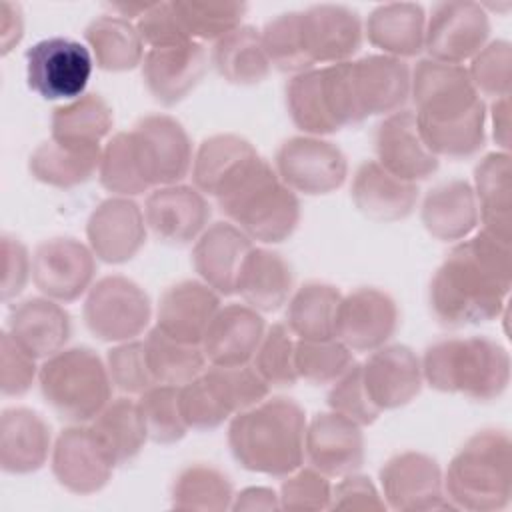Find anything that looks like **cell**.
<instances>
[{
    "label": "cell",
    "mask_w": 512,
    "mask_h": 512,
    "mask_svg": "<svg viewBox=\"0 0 512 512\" xmlns=\"http://www.w3.org/2000/svg\"><path fill=\"white\" fill-rule=\"evenodd\" d=\"M250 364L270 388L294 386L298 382L296 336L286 324L268 326Z\"/></svg>",
    "instance_id": "c3c4849f"
},
{
    "label": "cell",
    "mask_w": 512,
    "mask_h": 512,
    "mask_svg": "<svg viewBox=\"0 0 512 512\" xmlns=\"http://www.w3.org/2000/svg\"><path fill=\"white\" fill-rule=\"evenodd\" d=\"M342 292L324 282H306L292 292L286 308V326L298 340L336 338V318Z\"/></svg>",
    "instance_id": "f35d334b"
},
{
    "label": "cell",
    "mask_w": 512,
    "mask_h": 512,
    "mask_svg": "<svg viewBox=\"0 0 512 512\" xmlns=\"http://www.w3.org/2000/svg\"><path fill=\"white\" fill-rule=\"evenodd\" d=\"M178 388L180 386L156 384L138 398L148 440L154 444L166 446L180 442L188 432V426L180 414Z\"/></svg>",
    "instance_id": "816d5d0a"
},
{
    "label": "cell",
    "mask_w": 512,
    "mask_h": 512,
    "mask_svg": "<svg viewBox=\"0 0 512 512\" xmlns=\"http://www.w3.org/2000/svg\"><path fill=\"white\" fill-rule=\"evenodd\" d=\"M260 38L270 64L278 70L296 76L314 68L302 40L300 12L278 14L262 28Z\"/></svg>",
    "instance_id": "f907efd6"
},
{
    "label": "cell",
    "mask_w": 512,
    "mask_h": 512,
    "mask_svg": "<svg viewBox=\"0 0 512 512\" xmlns=\"http://www.w3.org/2000/svg\"><path fill=\"white\" fill-rule=\"evenodd\" d=\"M236 292L250 308L274 312L294 292V272L284 256L268 248H252L242 262Z\"/></svg>",
    "instance_id": "d6a6232c"
},
{
    "label": "cell",
    "mask_w": 512,
    "mask_h": 512,
    "mask_svg": "<svg viewBox=\"0 0 512 512\" xmlns=\"http://www.w3.org/2000/svg\"><path fill=\"white\" fill-rule=\"evenodd\" d=\"M510 284V240L480 228L436 268L428 288L430 312L444 328L490 322L506 310Z\"/></svg>",
    "instance_id": "6da1fadb"
},
{
    "label": "cell",
    "mask_w": 512,
    "mask_h": 512,
    "mask_svg": "<svg viewBox=\"0 0 512 512\" xmlns=\"http://www.w3.org/2000/svg\"><path fill=\"white\" fill-rule=\"evenodd\" d=\"M278 178L292 190L306 196L336 192L348 176L344 152L318 136H294L280 144L274 156Z\"/></svg>",
    "instance_id": "8fae6325"
},
{
    "label": "cell",
    "mask_w": 512,
    "mask_h": 512,
    "mask_svg": "<svg viewBox=\"0 0 512 512\" xmlns=\"http://www.w3.org/2000/svg\"><path fill=\"white\" fill-rule=\"evenodd\" d=\"M350 196L358 212L366 218L374 222H398L414 212L418 186L390 174L376 160H366L354 172Z\"/></svg>",
    "instance_id": "83f0119b"
},
{
    "label": "cell",
    "mask_w": 512,
    "mask_h": 512,
    "mask_svg": "<svg viewBox=\"0 0 512 512\" xmlns=\"http://www.w3.org/2000/svg\"><path fill=\"white\" fill-rule=\"evenodd\" d=\"M220 210L250 240L278 244L288 240L300 222V202L262 156L218 198Z\"/></svg>",
    "instance_id": "5b68a950"
},
{
    "label": "cell",
    "mask_w": 512,
    "mask_h": 512,
    "mask_svg": "<svg viewBox=\"0 0 512 512\" xmlns=\"http://www.w3.org/2000/svg\"><path fill=\"white\" fill-rule=\"evenodd\" d=\"M32 278L28 248L14 236L2 234V300L16 298Z\"/></svg>",
    "instance_id": "6125c7cd"
},
{
    "label": "cell",
    "mask_w": 512,
    "mask_h": 512,
    "mask_svg": "<svg viewBox=\"0 0 512 512\" xmlns=\"http://www.w3.org/2000/svg\"><path fill=\"white\" fill-rule=\"evenodd\" d=\"M260 154L238 134H214L206 138L192 160L194 188L204 196L218 198L232 182H236Z\"/></svg>",
    "instance_id": "4dcf8cb0"
},
{
    "label": "cell",
    "mask_w": 512,
    "mask_h": 512,
    "mask_svg": "<svg viewBox=\"0 0 512 512\" xmlns=\"http://www.w3.org/2000/svg\"><path fill=\"white\" fill-rule=\"evenodd\" d=\"M490 36V18L478 2H438L426 16L424 50L430 60L462 66L472 60Z\"/></svg>",
    "instance_id": "7c38bea8"
},
{
    "label": "cell",
    "mask_w": 512,
    "mask_h": 512,
    "mask_svg": "<svg viewBox=\"0 0 512 512\" xmlns=\"http://www.w3.org/2000/svg\"><path fill=\"white\" fill-rule=\"evenodd\" d=\"M98 178L108 192L124 198L150 190L134 156L130 132H116L106 142L100 156Z\"/></svg>",
    "instance_id": "681fc988"
},
{
    "label": "cell",
    "mask_w": 512,
    "mask_h": 512,
    "mask_svg": "<svg viewBox=\"0 0 512 512\" xmlns=\"http://www.w3.org/2000/svg\"><path fill=\"white\" fill-rule=\"evenodd\" d=\"M280 508L284 510H328L332 498L330 478L316 468H298L288 474L280 488Z\"/></svg>",
    "instance_id": "9f6ffc18"
},
{
    "label": "cell",
    "mask_w": 512,
    "mask_h": 512,
    "mask_svg": "<svg viewBox=\"0 0 512 512\" xmlns=\"http://www.w3.org/2000/svg\"><path fill=\"white\" fill-rule=\"evenodd\" d=\"M266 332L264 318L248 304L220 306L202 338L208 364L232 366L252 360Z\"/></svg>",
    "instance_id": "4316f807"
},
{
    "label": "cell",
    "mask_w": 512,
    "mask_h": 512,
    "mask_svg": "<svg viewBox=\"0 0 512 512\" xmlns=\"http://www.w3.org/2000/svg\"><path fill=\"white\" fill-rule=\"evenodd\" d=\"M350 90L362 122L368 116H388L406 104L412 70L400 58L372 54L348 62Z\"/></svg>",
    "instance_id": "ac0fdd59"
},
{
    "label": "cell",
    "mask_w": 512,
    "mask_h": 512,
    "mask_svg": "<svg viewBox=\"0 0 512 512\" xmlns=\"http://www.w3.org/2000/svg\"><path fill=\"white\" fill-rule=\"evenodd\" d=\"M44 402L68 424L92 422L112 400V380L102 360L86 346L64 348L46 358L38 372Z\"/></svg>",
    "instance_id": "52a82bcc"
},
{
    "label": "cell",
    "mask_w": 512,
    "mask_h": 512,
    "mask_svg": "<svg viewBox=\"0 0 512 512\" xmlns=\"http://www.w3.org/2000/svg\"><path fill=\"white\" fill-rule=\"evenodd\" d=\"M52 454L48 422L30 408H6L0 416V466L8 474H30Z\"/></svg>",
    "instance_id": "f546056e"
},
{
    "label": "cell",
    "mask_w": 512,
    "mask_h": 512,
    "mask_svg": "<svg viewBox=\"0 0 512 512\" xmlns=\"http://www.w3.org/2000/svg\"><path fill=\"white\" fill-rule=\"evenodd\" d=\"M220 310V294L202 280H180L168 286L156 308V328L168 336L202 344L208 324Z\"/></svg>",
    "instance_id": "d4e9b609"
},
{
    "label": "cell",
    "mask_w": 512,
    "mask_h": 512,
    "mask_svg": "<svg viewBox=\"0 0 512 512\" xmlns=\"http://www.w3.org/2000/svg\"><path fill=\"white\" fill-rule=\"evenodd\" d=\"M360 372L364 388L380 412L410 404L424 384L420 358L404 344H384L370 352L360 364Z\"/></svg>",
    "instance_id": "44dd1931"
},
{
    "label": "cell",
    "mask_w": 512,
    "mask_h": 512,
    "mask_svg": "<svg viewBox=\"0 0 512 512\" xmlns=\"http://www.w3.org/2000/svg\"><path fill=\"white\" fill-rule=\"evenodd\" d=\"M492 136L496 144L502 148V152H508L510 148V96L498 98L492 102Z\"/></svg>",
    "instance_id": "03108f58"
},
{
    "label": "cell",
    "mask_w": 512,
    "mask_h": 512,
    "mask_svg": "<svg viewBox=\"0 0 512 512\" xmlns=\"http://www.w3.org/2000/svg\"><path fill=\"white\" fill-rule=\"evenodd\" d=\"M0 44L2 54H8L24 36V16L20 4L2 2L0 4Z\"/></svg>",
    "instance_id": "be15d7a7"
},
{
    "label": "cell",
    "mask_w": 512,
    "mask_h": 512,
    "mask_svg": "<svg viewBox=\"0 0 512 512\" xmlns=\"http://www.w3.org/2000/svg\"><path fill=\"white\" fill-rule=\"evenodd\" d=\"M6 332L36 360H46L64 350L72 322L60 302L36 296L12 308Z\"/></svg>",
    "instance_id": "f1b7e54d"
},
{
    "label": "cell",
    "mask_w": 512,
    "mask_h": 512,
    "mask_svg": "<svg viewBox=\"0 0 512 512\" xmlns=\"http://www.w3.org/2000/svg\"><path fill=\"white\" fill-rule=\"evenodd\" d=\"M252 240L232 222H214L192 248V266L200 280L220 296L236 292L244 258L252 250Z\"/></svg>",
    "instance_id": "484cf974"
},
{
    "label": "cell",
    "mask_w": 512,
    "mask_h": 512,
    "mask_svg": "<svg viewBox=\"0 0 512 512\" xmlns=\"http://www.w3.org/2000/svg\"><path fill=\"white\" fill-rule=\"evenodd\" d=\"M286 108L294 126L306 136L322 138L340 130L326 106L320 68L300 72L286 84Z\"/></svg>",
    "instance_id": "ee69618b"
},
{
    "label": "cell",
    "mask_w": 512,
    "mask_h": 512,
    "mask_svg": "<svg viewBox=\"0 0 512 512\" xmlns=\"http://www.w3.org/2000/svg\"><path fill=\"white\" fill-rule=\"evenodd\" d=\"M84 38L98 68L106 72L134 70L144 60V42L138 34L136 22L116 14H102L94 18Z\"/></svg>",
    "instance_id": "8d00e7d4"
},
{
    "label": "cell",
    "mask_w": 512,
    "mask_h": 512,
    "mask_svg": "<svg viewBox=\"0 0 512 512\" xmlns=\"http://www.w3.org/2000/svg\"><path fill=\"white\" fill-rule=\"evenodd\" d=\"M144 220L158 242L186 246L208 228L210 206L206 196L192 186H160L146 198Z\"/></svg>",
    "instance_id": "e0dca14e"
},
{
    "label": "cell",
    "mask_w": 512,
    "mask_h": 512,
    "mask_svg": "<svg viewBox=\"0 0 512 512\" xmlns=\"http://www.w3.org/2000/svg\"><path fill=\"white\" fill-rule=\"evenodd\" d=\"M382 498L386 506L402 512L454 508L444 494V478L438 462L424 454L406 450L392 456L380 470Z\"/></svg>",
    "instance_id": "5bb4252c"
},
{
    "label": "cell",
    "mask_w": 512,
    "mask_h": 512,
    "mask_svg": "<svg viewBox=\"0 0 512 512\" xmlns=\"http://www.w3.org/2000/svg\"><path fill=\"white\" fill-rule=\"evenodd\" d=\"M90 428L114 466L136 460L148 440L138 402L130 398L110 400L90 422Z\"/></svg>",
    "instance_id": "74e56055"
},
{
    "label": "cell",
    "mask_w": 512,
    "mask_h": 512,
    "mask_svg": "<svg viewBox=\"0 0 512 512\" xmlns=\"http://www.w3.org/2000/svg\"><path fill=\"white\" fill-rule=\"evenodd\" d=\"M410 96L422 140L434 156L464 160L482 150L486 106L464 66L420 60L412 70Z\"/></svg>",
    "instance_id": "7a4b0ae2"
},
{
    "label": "cell",
    "mask_w": 512,
    "mask_h": 512,
    "mask_svg": "<svg viewBox=\"0 0 512 512\" xmlns=\"http://www.w3.org/2000/svg\"><path fill=\"white\" fill-rule=\"evenodd\" d=\"M82 316L86 328L98 340L118 344L136 340L148 328L152 304L140 284L112 274L90 286Z\"/></svg>",
    "instance_id": "ba28073f"
},
{
    "label": "cell",
    "mask_w": 512,
    "mask_h": 512,
    "mask_svg": "<svg viewBox=\"0 0 512 512\" xmlns=\"http://www.w3.org/2000/svg\"><path fill=\"white\" fill-rule=\"evenodd\" d=\"M100 156L102 148H82L50 138L30 154L28 170L38 182L68 190L98 174Z\"/></svg>",
    "instance_id": "d590c367"
},
{
    "label": "cell",
    "mask_w": 512,
    "mask_h": 512,
    "mask_svg": "<svg viewBox=\"0 0 512 512\" xmlns=\"http://www.w3.org/2000/svg\"><path fill=\"white\" fill-rule=\"evenodd\" d=\"M128 132L140 172L150 188L178 184L192 170V142L176 118L148 114Z\"/></svg>",
    "instance_id": "30bf717a"
},
{
    "label": "cell",
    "mask_w": 512,
    "mask_h": 512,
    "mask_svg": "<svg viewBox=\"0 0 512 512\" xmlns=\"http://www.w3.org/2000/svg\"><path fill=\"white\" fill-rule=\"evenodd\" d=\"M50 464L58 484L80 496L100 492L116 468L86 424H70L60 432L52 446Z\"/></svg>",
    "instance_id": "2e32d148"
},
{
    "label": "cell",
    "mask_w": 512,
    "mask_h": 512,
    "mask_svg": "<svg viewBox=\"0 0 512 512\" xmlns=\"http://www.w3.org/2000/svg\"><path fill=\"white\" fill-rule=\"evenodd\" d=\"M304 458L328 478L358 472L364 464V434L354 420L330 410L306 424Z\"/></svg>",
    "instance_id": "ffe728a7"
},
{
    "label": "cell",
    "mask_w": 512,
    "mask_h": 512,
    "mask_svg": "<svg viewBox=\"0 0 512 512\" xmlns=\"http://www.w3.org/2000/svg\"><path fill=\"white\" fill-rule=\"evenodd\" d=\"M386 510V502L378 488L370 482V478L360 476L356 472L340 478L336 486H332L330 510Z\"/></svg>",
    "instance_id": "94428289"
},
{
    "label": "cell",
    "mask_w": 512,
    "mask_h": 512,
    "mask_svg": "<svg viewBox=\"0 0 512 512\" xmlns=\"http://www.w3.org/2000/svg\"><path fill=\"white\" fill-rule=\"evenodd\" d=\"M178 404L188 430L210 432L230 418V412L218 400L202 374L178 388Z\"/></svg>",
    "instance_id": "11a10c76"
},
{
    "label": "cell",
    "mask_w": 512,
    "mask_h": 512,
    "mask_svg": "<svg viewBox=\"0 0 512 512\" xmlns=\"http://www.w3.org/2000/svg\"><path fill=\"white\" fill-rule=\"evenodd\" d=\"M428 386L476 402L500 398L510 384V356L488 336H452L430 344L420 358Z\"/></svg>",
    "instance_id": "277c9868"
},
{
    "label": "cell",
    "mask_w": 512,
    "mask_h": 512,
    "mask_svg": "<svg viewBox=\"0 0 512 512\" xmlns=\"http://www.w3.org/2000/svg\"><path fill=\"white\" fill-rule=\"evenodd\" d=\"M106 368L112 386L128 396H140L158 384L148 366L144 340L118 342L106 354Z\"/></svg>",
    "instance_id": "f5cc1de1"
},
{
    "label": "cell",
    "mask_w": 512,
    "mask_h": 512,
    "mask_svg": "<svg viewBox=\"0 0 512 512\" xmlns=\"http://www.w3.org/2000/svg\"><path fill=\"white\" fill-rule=\"evenodd\" d=\"M210 60L218 74L236 86L260 84L272 68L260 32L252 26H240L214 42Z\"/></svg>",
    "instance_id": "ab89813d"
},
{
    "label": "cell",
    "mask_w": 512,
    "mask_h": 512,
    "mask_svg": "<svg viewBox=\"0 0 512 512\" xmlns=\"http://www.w3.org/2000/svg\"><path fill=\"white\" fill-rule=\"evenodd\" d=\"M482 228L510 240L512 238V168L508 152L486 154L472 184Z\"/></svg>",
    "instance_id": "e575fe53"
},
{
    "label": "cell",
    "mask_w": 512,
    "mask_h": 512,
    "mask_svg": "<svg viewBox=\"0 0 512 512\" xmlns=\"http://www.w3.org/2000/svg\"><path fill=\"white\" fill-rule=\"evenodd\" d=\"M280 496L264 486H250L244 488L240 494L234 496L232 510H278Z\"/></svg>",
    "instance_id": "e7e4bbea"
},
{
    "label": "cell",
    "mask_w": 512,
    "mask_h": 512,
    "mask_svg": "<svg viewBox=\"0 0 512 512\" xmlns=\"http://www.w3.org/2000/svg\"><path fill=\"white\" fill-rule=\"evenodd\" d=\"M136 28H138V34L146 48H160V46H170V44H180V42L192 40L184 32V28L172 8V2L150 4L148 10L136 20Z\"/></svg>",
    "instance_id": "91938a15"
},
{
    "label": "cell",
    "mask_w": 512,
    "mask_h": 512,
    "mask_svg": "<svg viewBox=\"0 0 512 512\" xmlns=\"http://www.w3.org/2000/svg\"><path fill=\"white\" fill-rule=\"evenodd\" d=\"M96 256L88 244L70 236L44 240L32 254V282L56 302H74L92 286Z\"/></svg>",
    "instance_id": "4fadbf2b"
},
{
    "label": "cell",
    "mask_w": 512,
    "mask_h": 512,
    "mask_svg": "<svg viewBox=\"0 0 512 512\" xmlns=\"http://www.w3.org/2000/svg\"><path fill=\"white\" fill-rule=\"evenodd\" d=\"M444 494L454 508L502 510L512 494V442L504 430L472 434L448 464Z\"/></svg>",
    "instance_id": "8992f818"
},
{
    "label": "cell",
    "mask_w": 512,
    "mask_h": 512,
    "mask_svg": "<svg viewBox=\"0 0 512 512\" xmlns=\"http://www.w3.org/2000/svg\"><path fill=\"white\" fill-rule=\"evenodd\" d=\"M468 76L478 94L494 100L510 96L512 46L506 40L488 42L472 60Z\"/></svg>",
    "instance_id": "db71d44e"
},
{
    "label": "cell",
    "mask_w": 512,
    "mask_h": 512,
    "mask_svg": "<svg viewBox=\"0 0 512 512\" xmlns=\"http://www.w3.org/2000/svg\"><path fill=\"white\" fill-rule=\"evenodd\" d=\"M208 70V54L202 42L148 48L142 60V78L156 102L174 106L184 100Z\"/></svg>",
    "instance_id": "603a6c76"
},
{
    "label": "cell",
    "mask_w": 512,
    "mask_h": 512,
    "mask_svg": "<svg viewBox=\"0 0 512 512\" xmlns=\"http://www.w3.org/2000/svg\"><path fill=\"white\" fill-rule=\"evenodd\" d=\"M300 30L314 66L348 62L364 40V24L358 12L342 4L308 6L300 12Z\"/></svg>",
    "instance_id": "7402d4cb"
},
{
    "label": "cell",
    "mask_w": 512,
    "mask_h": 512,
    "mask_svg": "<svg viewBox=\"0 0 512 512\" xmlns=\"http://www.w3.org/2000/svg\"><path fill=\"white\" fill-rule=\"evenodd\" d=\"M172 508L218 512L232 508L230 478L210 464H190L178 472L172 484Z\"/></svg>",
    "instance_id": "7bdbcfd3"
},
{
    "label": "cell",
    "mask_w": 512,
    "mask_h": 512,
    "mask_svg": "<svg viewBox=\"0 0 512 512\" xmlns=\"http://www.w3.org/2000/svg\"><path fill=\"white\" fill-rule=\"evenodd\" d=\"M172 8L184 28V32L196 40L218 42L226 34L242 26V18L248 10L244 2H172Z\"/></svg>",
    "instance_id": "bcb514c9"
},
{
    "label": "cell",
    "mask_w": 512,
    "mask_h": 512,
    "mask_svg": "<svg viewBox=\"0 0 512 512\" xmlns=\"http://www.w3.org/2000/svg\"><path fill=\"white\" fill-rule=\"evenodd\" d=\"M420 220L426 232L440 242L468 238L480 220L472 184L456 178L434 186L422 202Z\"/></svg>",
    "instance_id": "1f68e13d"
},
{
    "label": "cell",
    "mask_w": 512,
    "mask_h": 512,
    "mask_svg": "<svg viewBox=\"0 0 512 512\" xmlns=\"http://www.w3.org/2000/svg\"><path fill=\"white\" fill-rule=\"evenodd\" d=\"M426 14L414 2H388L376 6L364 24L372 46L392 58H410L424 50Z\"/></svg>",
    "instance_id": "836d02e7"
},
{
    "label": "cell",
    "mask_w": 512,
    "mask_h": 512,
    "mask_svg": "<svg viewBox=\"0 0 512 512\" xmlns=\"http://www.w3.org/2000/svg\"><path fill=\"white\" fill-rule=\"evenodd\" d=\"M148 226L144 210L130 198L112 196L102 200L86 222L88 246L96 260L124 264L132 260L146 242Z\"/></svg>",
    "instance_id": "d6986e66"
},
{
    "label": "cell",
    "mask_w": 512,
    "mask_h": 512,
    "mask_svg": "<svg viewBox=\"0 0 512 512\" xmlns=\"http://www.w3.org/2000/svg\"><path fill=\"white\" fill-rule=\"evenodd\" d=\"M202 376L224 404V408L230 412V416L260 404L268 398L270 392V386L250 362L232 366L210 364Z\"/></svg>",
    "instance_id": "f6af8a7d"
},
{
    "label": "cell",
    "mask_w": 512,
    "mask_h": 512,
    "mask_svg": "<svg viewBox=\"0 0 512 512\" xmlns=\"http://www.w3.org/2000/svg\"><path fill=\"white\" fill-rule=\"evenodd\" d=\"M94 58L82 42L52 36L26 50V82L44 100H76L84 96Z\"/></svg>",
    "instance_id": "9c48e42d"
},
{
    "label": "cell",
    "mask_w": 512,
    "mask_h": 512,
    "mask_svg": "<svg viewBox=\"0 0 512 512\" xmlns=\"http://www.w3.org/2000/svg\"><path fill=\"white\" fill-rule=\"evenodd\" d=\"M398 318L396 300L388 292L372 286L356 288L342 296L336 338L352 352H374L394 336Z\"/></svg>",
    "instance_id": "9a60e30c"
},
{
    "label": "cell",
    "mask_w": 512,
    "mask_h": 512,
    "mask_svg": "<svg viewBox=\"0 0 512 512\" xmlns=\"http://www.w3.org/2000/svg\"><path fill=\"white\" fill-rule=\"evenodd\" d=\"M112 124L110 104L100 94H84L54 110L50 138L82 148H102L100 144L110 134Z\"/></svg>",
    "instance_id": "60d3db41"
},
{
    "label": "cell",
    "mask_w": 512,
    "mask_h": 512,
    "mask_svg": "<svg viewBox=\"0 0 512 512\" xmlns=\"http://www.w3.org/2000/svg\"><path fill=\"white\" fill-rule=\"evenodd\" d=\"M374 150L376 162L382 168L412 184L430 178L440 166V158L434 156L422 140L412 110L388 114L376 126Z\"/></svg>",
    "instance_id": "cb8c5ba5"
},
{
    "label": "cell",
    "mask_w": 512,
    "mask_h": 512,
    "mask_svg": "<svg viewBox=\"0 0 512 512\" xmlns=\"http://www.w3.org/2000/svg\"><path fill=\"white\" fill-rule=\"evenodd\" d=\"M330 410L354 420L360 426H370L382 414L370 400L364 382L360 364H354L342 378H338L328 392Z\"/></svg>",
    "instance_id": "6f0895ef"
},
{
    "label": "cell",
    "mask_w": 512,
    "mask_h": 512,
    "mask_svg": "<svg viewBox=\"0 0 512 512\" xmlns=\"http://www.w3.org/2000/svg\"><path fill=\"white\" fill-rule=\"evenodd\" d=\"M354 352L338 338L298 340L296 338V372L298 380L314 386L334 384L354 366Z\"/></svg>",
    "instance_id": "7dc6e473"
},
{
    "label": "cell",
    "mask_w": 512,
    "mask_h": 512,
    "mask_svg": "<svg viewBox=\"0 0 512 512\" xmlns=\"http://www.w3.org/2000/svg\"><path fill=\"white\" fill-rule=\"evenodd\" d=\"M40 368L36 358L26 352L6 330L0 340V390L4 396H24L34 380H38Z\"/></svg>",
    "instance_id": "680465c9"
},
{
    "label": "cell",
    "mask_w": 512,
    "mask_h": 512,
    "mask_svg": "<svg viewBox=\"0 0 512 512\" xmlns=\"http://www.w3.org/2000/svg\"><path fill=\"white\" fill-rule=\"evenodd\" d=\"M144 346L148 366L158 384L184 386L208 368V360L200 344L176 340L156 326L148 332Z\"/></svg>",
    "instance_id": "b9f144b4"
},
{
    "label": "cell",
    "mask_w": 512,
    "mask_h": 512,
    "mask_svg": "<svg viewBox=\"0 0 512 512\" xmlns=\"http://www.w3.org/2000/svg\"><path fill=\"white\" fill-rule=\"evenodd\" d=\"M306 424V414L298 402L266 398L232 416L228 446L242 468L286 478L304 464Z\"/></svg>",
    "instance_id": "3957f363"
}]
</instances>
